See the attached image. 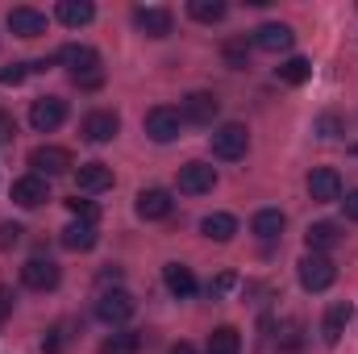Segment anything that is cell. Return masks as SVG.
I'll return each instance as SVG.
<instances>
[{
  "mask_svg": "<svg viewBox=\"0 0 358 354\" xmlns=\"http://www.w3.org/2000/svg\"><path fill=\"white\" fill-rule=\"evenodd\" d=\"M163 283H167V292L176 296V300H187V296H196V275H192V267L183 263H167L163 267Z\"/></svg>",
  "mask_w": 358,
  "mask_h": 354,
  "instance_id": "cell-21",
  "label": "cell"
},
{
  "mask_svg": "<svg viewBox=\"0 0 358 354\" xmlns=\"http://www.w3.org/2000/svg\"><path fill=\"white\" fill-rule=\"evenodd\" d=\"M8 29L17 38H42L46 34V13H38L29 4H17V8H8Z\"/></svg>",
  "mask_w": 358,
  "mask_h": 354,
  "instance_id": "cell-15",
  "label": "cell"
},
{
  "mask_svg": "<svg viewBox=\"0 0 358 354\" xmlns=\"http://www.w3.org/2000/svg\"><path fill=\"white\" fill-rule=\"evenodd\" d=\"M71 342H76V321H59V325L46 330V338H42V354H63Z\"/></svg>",
  "mask_w": 358,
  "mask_h": 354,
  "instance_id": "cell-26",
  "label": "cell"
},
{
  "mask_svg": "<svg viewBox=\"0 0 358 354\" xmlns=\"http://www.w3.org/2000/svg\"><path fill=\"white\" fill-rule=\"evenodd\" d=\"M208 354H242V334L234 330V325H221V330H213L208 334Z\"/></svg>",
  "mask_w": 358,
  "mask_h": 354,
  "instance_id": "cell-27",
  "label": "cell"
},
{
  "mask_svg": "<svg viewBox=\"0 0 358 354\" xmlns=\"http://www.w3.org/2000/svg\"><path fill=\"white\" fill-rule=\"evenodd\" d=\"M29 167H34V176L50 179V176H67V171L76 167V159H71V150H63V146H34V150H29Z\"/></svg>",
  "mask_w": 358,
  "mask_h": 354,
  "instance_id": "cell-5",
  "label": "cell"
},
{
  "mask_svg": "<svg viewBox=\"0 0 358 354\" xmlns=\"http://www.w3.org/2000/svg\"><path fill=\"white\" fill-rule=\"evenodd\" d=\"M308 196H313L317 204H334V200H342V176H338L334 167H317V171L308 176Z\"/></svg>",
  "mask_w": 358,
  "mask_h": 354,
  "instance_id": "cell-17",
  "label": "cell"
},
{
  "mask_svg": "<svg viewBox=\"0 0 358 354\" xmlns=\"http://www.w3.org/2000/svg\"><path fill=\"white\" fill-rule=\"evenodd\" d=\"M217 187V167L213 163H183L179 167V192L183 196H204V192H213Z\"/></svg>",
  "mask_w": 358,
  "mask_h": 354,
  "instance_id": "cell-8",
  "label": "cell"
},
{
  "mask_svg": "<svg viewBox=\"0 0 358 354\" xmlns=\"http://www.w3.org/2000/svg\"><path fill=\"white\" fill-rule=\"evenodd\" d=\"M225 13H229L225 0H187V17L200 21V25H213V21H221Z\"/></svg>",
  "mask_w": 358,
  "mask_h": 354,
  "instance_id": "cell-28",
  "label": "cell"
},
{
  "mask_svg": "<svg viewBox=\"0 0 358 354\" xmlns=\"http://www.w3.org/2000/svg\"><path fill=\"white\" fill-rule=\"evenodd\" d=\"M146 134L155 138V142H176L179 129H183V117H179V108H167V104H159V108H150L146 113Z\"/></svg>",
  "mask_w": 358,
  "mask_h": 354,
  "instance_id": "cell-10",
  "label": "cell"
},
{
  "mask_svg": "<svg viewBox=\"0 0 358 354\" xmlns=\"http://www.w3.org/2000/svg\"><path fill=\"white\" fill-rule=\"evenodd\" d=\"M317 134H321V138H338V134H342V121H338L334 113H325V117L317 121Z\"/></svg>",
  "mask_w": 358,
  "mask_h": 354,
  "instance_id": "cell-35",
  "label": "cell"
},
{
  "mask_svg": "<svg viewBox=\"0 0 358 354\" xmlns=\"http://www.w3.org/2000/svg\"><path fill=\"white\" fill-rule=\"evenodd\" d=\"M13 313V288H4L0 283V325H4V317Z\"/></svg>",
  "mask_w": 358,
  "mask_h": 354,
  "instance_id": "cell-38",
  "label": "cell"
},
{
  "mask_svg": "<svg viewBox=\"0 0 358 354\" xmlns=\"http://www.w3.org/2000/svg\"><path fill=\"white\" fill-rule=\"evenodd\" d=\"M21 283H25L29 292H50V288H59V263H50V259H29V263L21 267Z\"/></svg>",
  "mask_w": 358,
  "mask_h": 354,
  "instance_id": "cell-14",
  "label": "cell"
},
{
  "mask_svg": "<svg viewBox=\"0 0 358 354\" xmlns=\"http://www.w3.org/2000/svg\"><path fill=\"white\" fill-rule=\"evenodd\" d=\"M63 250H76V255H84V250H92L96 242H100V234H96V225H88V221H71L67 229H63Z\"/></svg>",
  "mask_w": 358,
  "mask_h": 354,
  "instance_id": "cell-22",
  "label": "cell"
},
{
  "mask_svg": "<svg viewBox=\"0 0 358 354\" xmlns=\"http://www.w3.org/2000/svg\"><path fill=\"white\" fill-rule=\"evenodd\" d=\"M21 238H25V229L17 221H0V250H13Z\"/></svg>",
  "mask_w": 358,
  "mask_h": 354,
  "instance_id": "cell-33",
  "label": "cell"
},
{
  "mask_svg": "<svg viewBox=\"0 0 358 354\" xmlns=\"http://www.w3.org/2000/svg\"><path fill=\"white\" fill-rule=\"evenodd\" d=\"M13 138H17V121L0 108V142H13Z\"/></svg>",
  "mask_w": 358,
  "mask_h": 354,
  "instance_id": "cell-36",
  "label": "cell"
},
{
  "mask_svg": "<svg viewBox=\"0 0 358 354\" xmlns=\"http://www.w3.org/2000/svg\"><path fill=\"white\" fill-rule=\"evenodd\" d=\"M67 121V100H59V96H38L34 104H29V125L38 129V134H50V129H59Z\"/></svg>",
  "mask_w": 358,
  "mask_h": 354,
  "instance_id": "cell-7",
  "label": "cell"
},
{
  "mask_svg": "<svg viewBox=\"0 0 358 354\" xmlns=\"http://www.w3.org/2000/svg\"><path fill=\"white\" fill-rule=\"evenodd\" d=\"M117 129H121V117L113 113V108H96V113H88L84 117V138L88 142H96V146H104V142H113L117 138Z\"/></svg>",
  "mask_w": 358,
  "mask_h": 354,
  "instance_id": "cell-12",
  "label": "cell"
},
{
  "mask_svg": "<svg viewBox=\"0 0 358 354\" xmlns=\"http://www.w3.org/2000/svg\"><path fill=\"white\" fill-rule=\"evenodd\" d=\"M225 59H229V67H246V59H250V46L238 38V42H229V46H225Z\"/></svg>",
  "mask_w": 358,
  "mask_h": 354,
  "instance_id": "cell-34",
  "label": "cell"
},
{
  "mask_svg": "<svg viewBox=\"0 0 358 354\" xmlns=\"http://www.w3.org/2000/svg\"><path fill=\"white\" fill-rule=\"evenodd\" d=\"M292 42H296V34H292V25H283V21H267V25L255 29V46L267 50V55L292 50Z\"/></svg>",
  "mask_w": 358,
  "mask_h": 354,
  "instance_id": "cell-16",
  "label": "cell"
},
{
  "mask_svg": "<svg viewBox=\"0 0 358 354\" xmlns=\"http://www.w3.org/2000/svg\"><path fill=\"white\" fill-rule=\"evenodd\" d=\"M217 113H221V100H217L213 92H187V96L179 100V117L192 121V125H213Z\"/></svg>",
  "mask_w": 358,
  "mask_h": 354,
  "instance_id": "cell-6",
  "label": "cell"
},
{
  "mask_svg": "<svg viewBox=\"0 0 358 354\" xmlns=\"http://www.w3.org/2000/svg\"><path fill=\"white\" fill-rule=\"evenodd\" d=\"M50 200V183L42 176H21L13 183V204L17 208H42Z\"/></svg>",
  "mask_w": 358,
  "mask_h": 354,
  "instance_id": "cell-13",
  "label": "cell"
},
{
  "mask_svg": "<svg viewBox=\"0 0 358 354\" xmlns=\"http://www.w3.org/2000/svg\"><path fill=\"white\" fill-rule=\"evenodd\" d=\"M250 229H255V238L275 242V238L287 229V217H283L279 208H259V213H255V221H250Z\"/></svg>",
  "mask_w": 358,
  "mask_h": 354,
  "instance_id": "cell-23",
  "label": "cell"
},
{
  "mask_svg": "<svg viewBox=\"0 0 358 354\" xmlns=\"http://www.w3.org/2000/svg\"><path fill=\"white\" fill-rule=\"evenodd\" d=\"M76 187H80L84 196L108 192V187H113V167H108V163H84V167L76 171Z\"/></svg>",
  "mask_w": 358,
  "mask_h": 354,
  "instance_id": "cell-20",
  "label": "cell"
},
{
  "mask_svg": "<svg viewBox=\"0 0 358 354\" xmlns=\"http://www.w3.org/2000/svg\"><path fill=\"white\" fill-rule=\"evenodd\" d=\"M29 71H34L29 63H13V67H4V71H0V88H17Z\"/></svg>",
  "mask_w": 358,
  "mask_h": 354,
  "instance_id": "cell-32",
  "label": "cell"
},
{
  "mask_svg": "<svg viewBox=\"0 0 358 354\" xmlns=\"http://www.w3.org/2000/svg\"><path fill=\"white\" fill-rule=\"evenodd\" d=\"M200 229H204L208 242H229V238L238 234V217H234V213H208V217L200 221Z\"/></svg>",
  "mask_w": 358,
  "mask_h": 354,
  "instance_id": "cell-24",
  "label": "cell"
},
{
  "mask_svg": "<svg viewBox=\"0 0 358 354\" xmlns=\"http://www.w3.org/2000/svg\"><path fill=\"white\" fill-rule=\"evenodd\" d=\"M134 25H138L146 38H167L171 25H176V17H171V8H163V4H138V8H134Z\"/></svg>",
  "mask_w": 358,
  "mask_h": 354,
  "instance_id": "cell-9",
  "label": "cell"
},
{
  "mask_svg": "<svg viewBox=\"0 0 358 354\" xmlns=\"http://www.w3.org/2000/svg\"><path fill=\"white\" fill-rule=\"evenodd\" d=\"M55 17H59L67 29H80V25H88L92 17H96V8H92L88 0H63V4L55 8Z\"/></svg>",
  "mask_w": 358,
  "mask_h": 354,
  "instance_id": "cell-25",
  "label": "cell"
},
{
  "mask_svg": "<svg viewBox=\"0 0 358 354\" xmlns=\"http://www.w3.org/2000/svg\"><path fill=\"white\" fill-rule=\"evenodd\" d=\"M134 208H138V217H142V221H163V217H171L176 200H171V192H167V187H142Z\"/></svg>",
  "mask_w": 358,
  "mask_h": 354,
  "instance_id": "cell-11",
  "label": "cell"
},
{
  "mask_svg": "<svg viewBox=\"0 0 358 354\" xmlns=\"http://www.w3.org/2000/svg\"><path fill=\"white\" fill-rule=\"evenodd\" d=\"M342 208H346V217H350V221H358V187L342 196Z\"/></svg>",
  "mask_w": 358,
  "mask_h": 354,
  "instance_id": "cell-39",
  "label": "cell"
},
{
  "mask_svg": "<svg viewBox=\"0 0 358 354\" xmlns=\"http://www.w3.org/2000/svg\"><path fill=\"white\" fill-rule=\"evenodd\" d=\"M67 71H71V80L80 84V88H100L104 84V71H100V55L92 50V46H84V42H67L59 55H55Z\"/></svg>",
  "mask_w": 358,
  "mask_h": 354,
  "instance_id": "cell-1",
  "label": "cell"
},
{
  "mask_svg": "<svg viewBox=\"0 0 358 354\" xmlns=\"http://www.w3.org/2000/svg\"><path fill=\"white\" fill-rule=\"evenodd\" d=\"M67 208H71V217H76V221H88V225H96V217H100V208H96L92 200H80V192L67 200Z\"/></svg>",
  "mask_w": 358,
  "mask_h": 354,
  "instance_id": "cell-31",
  "label": "cell"
},
{
  "mask_svg": "<svg viewBox=\"0 0 358 354\" xmlns=\"http://www.w3.org/2000/svg\"><path fill=\"white\" fill-rule=\"evenodd\" d=\"M246 150H250V134H246V125L229 121V125L213 129V155H217V159L234 163V159H246Z\"/></svg>",
  "mask_w": 358,
  "mask_h": 354,
  "instance_id": "cell-3",
  "label": "cell"
},
{
  "mask_svg": "<svg viewBox=\"0 0 358 354\" xmlns=\"http://www.w3.org/2000/svg\"><path fill=\"white\" fill-rule=\"evenodd\" d=\"M134 309H138V300L125 292V288H113V292H100V300H96V317L104 321V325H125L129 317H134Z\"/></svg>",
  "mask_w": 358,
  "mask_h": 354,
  "instance_id": "cell-4",
  "label": "cell"
},
{
  "mask_svg": "<svg viewBox=\"0 0 358 354\" xmlns=\"http://www.w3.org/2000/svg\"><path fill=\"white\" fill-rule=\"evenodd\" d=\"M275 76H279V84H292V88H300V84H304V80L313 76V63L296 55V59H287V63H279V67H275Z\"/></svg>",
  "mask_w": 358,
  "mask_h": 354,
  "instance_id": "cell-30",
  "label": "cell"
},
{
  "mask_svg": "<svg viewBox=\"0 0 358 354\" xmlns=\"http://www.w3.org/2000/svg\"><path fill=\"white\" fill-rule=\"evenodd\" d=\"M350 317H355V304H346V300L329 304V309H325V321H321V338H325L329 346H338L342 334H346V325H350Z\"/></svg>",
  "mask_w": 358,
  "mask_h": 354,
  "instance_id": "cell-19",
  "label": "cell"
},
{
  "mask_svg": "<svg viewBox=\"0 0 358 354\" xmlns=\"http://www.w3.org/2000/svg\"><path fill=\"white\" fill-rule=\"evenodd\" d=\"M296 275H300V288H304V292H325V288H334L338 267H334L329 255H304V259L296 263Z\"/></svg>",
  "mask_w": 358,
  "mask_h": 354,
  "instance_id": "cell-2",
  "label": "cell"
},
{
  "mask_svg": "<svg viewBox=\"0 0 358 354\" xmlns=\"http://www.w3.org/2000/svg\"><path fill=\"white\" fill-rule=\"evenodd\" d=\"M138 351H142V338L134 330H117L100 342V354H138Z\"/></svg>",
  "mask_w": 358,
  "mask_h": 354,
  "instance_id": "cell-29",
  "label": "cell"
},
{
  "mask_svg": "<svg viewBox=\"0 0 358 354\" xmlns=\"http://www.w3.org/2000/svg\"><path fill=\"white\" fill-rule=\"evenodd\" d=\"M355 155H358V146H355Z\"/></svg>",
  "mask_w": 358,
  "mask_h": 354,
  "instance_id": "cell-41",
  "label": "cell"
},
{
  "mask_svg": "<svg viewBox=\"0 0 358 354\" xmlns=\"http://www.w3.org/2000/svg\"><path fill=\"white\" fill-rule=\"evenodd\" d=\"M167 354H196V346H192V342H176Z\"/></svg>",
  "mask_w": 358,
  "mask_h": 354,
  "instance_id": "cell-40",
  "label": "cell"
},
{
  "mask_svg": "<svg viewBox=\"0 0 358 354\" xmlns=\"http://www.w3.org/2000/svg\"><path fill=\"white\" fill-rule=\"evenodd\" d=\"M304 242H308V255H325V250L342 246V225L338 221H313L304 229Z\"/></svg>",
  "mask_w": 358,
  "mask_h": 354,
  "instance_id": "cell-18",
  "label": "cell"
},
{
  "mask_svg": "<svg viewBox=\"0 0 358 354\" xmlns=\"http://www.w3.org/2000/svg\"><path fill=\"white\" fill-rule=\"evenodd\" d=\"M234 283H238V279H234V275H229V271H225V275H217V279H213V283H208V292H213V296H221V292H229V288H234Z\"/></svg>",
  "mask_w": 358,
  "mask_h": 354,
  "instance_id": "cell-37",
  "label": "cell"
}]
</instances>
